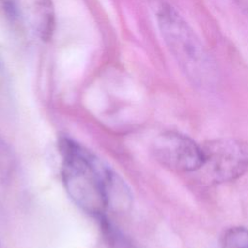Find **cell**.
<instances>
[{"label": "cell", "instance_id": "obj_8", "mask_svg": "<svg viewBox=\"0 0 248 248\" xmlns=\"http://www.w3.org/2000/svg\"><path fill=\"white\" fill-rule=\"evenodd\" d=\"M1 1H3L6 5H10V6L15 5L16 2V0H1Z\"/></svg>", "mask_w": 248, "mask_h": 248}, {"label": "cell", "instance_id": "obj_1", "mask_svg": "<svg viewBox=\"0 0 248 248\" xmlns=\"http://www.w3.org/2000/svg\"><path fill=\"white\" fill-rule=\"evenodd\" d=\"M64 189L86 214L103 219L112 207L128 208V186L96 154L76 140L61 137L58 141Z\"/></svg>", "mask_w": 248, "mask_h": 248}, {"label": "cell", "instance_id": "obj_2", "mask_svg": "<svg viewBox=\"0 0 248 248\" xmlns=\"http://www.w3.org/2000/svg\"><path fill=\"white\" fill-rule=\"evenodd\" d=\"M154 16L167 48L186 78L202 89L214 87L219 78L216 61L189 22L163 1L155 5Z\"/></svg>", "mask_w": 248, "mask_h": 248}, {"label": "cell", "instance_id": "obj_3", "mask_svg": "<svg viewBox=\"0 0 248 248\" xmlns=\"http://www.w3.org/2000/svg\"><path fill=\"white\" fill-rule=\"evenodd\" d=\"M201 146V169H203L211 181H234L248 171V141L234 138H219L209 140Z\"/></svg>", "mask_w": 248, "mask_h": 248}, {"label": "cell", "instance_id": "obj_4", "mask_svg": "<svg viewBox=\"0 0 248 248\" xmlns=\"http://www.w3.org/2000/svg\"><path fill=\"white\" fill-rule=\"evenodd\" d=\"M151 153L160 165L175 172L196 171L202 165V146L179 132L158 135L151 144Z\"/></svg>", "mask_w": 248, "mask_h": 248}, {"label": "cell", "instance_id": "obj_7", "mask_svg": "<svg viewBox=\"0 0 248 248\" xmlns=\"http://www.w3.org/2000/svg\"><path fill=\"white\" fill-rule=\"evenodd\" d=\"M233 3H235L239 8L242 10H245L248 13V0H232Z\"/></svg>", "mask_w": 248, "mask_h": 248}, {"label": "cell", "instance_id": "obj_5", "mask_svg": "<svg viewBox=\"0 0 248 248\" xmlns=\"http://www.w3.org/2000/svg\"><path fill=\"white\" fill-rule=\"evenodd\" d=\"M36 29L43 40H49L54 29V15L51 0H36Z\"/></svg>", "mask_w": 248, "mask_h": 248}, {"label": "cell", "instance_id": "obj_6", "mask_svg": "<svg viewBox=\"0 0 248 248\" xmlns=\"http://www.w3.org/2000/svg\"><path fill=\"white\" fill-rule=\"evenodd\" d=\"M225 248H248V229L233 227L226 231L223 236Z\"/></svg>", "mask_w": 248, "mask_h": 248}]
</instances>
